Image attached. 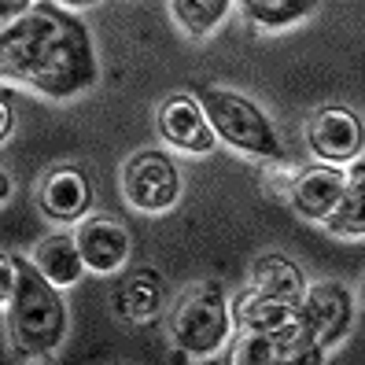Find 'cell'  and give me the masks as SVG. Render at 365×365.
<instances>
[{
    "label": "cell",
    "mask_w": 365,
    "mask_h": 365,
    "mask_svg": "<svg viewBox=\"0 0 365 365\" xmlns=\"http://www.w3.org/2000/svg\"><path fill=\"white\" fill-rule=\"evenodd\" d=\"M34 266L45 273L56 288H74L85 277V262H81V251L74 244V232L45 236L34 251Z\"/></svg>",
    "instance_id": "cell-15"
},
{
    "label": "cell",
    "mask_w": 365,
    "mask_h": 365,
    "mask_svg": "<svg viewBox=\"0 0 365 365\" xmlns=\"http://www.w3.org/2000/svg\"><path fill=\"white\" fill-rule=\"evenodd\" d=\"M111 295H115V314L125 325H148V321H155L163 314L166 284L152 266H137L130 273H122V281Z\"/></svg>",
    "instance_id": "cell-12"
},
{
    "label": "cell",
    "mask_w": 365,
    "mask_h": 365,
    "mask_svg": "<svg viewBox=\"0 0 365 365\" xmlns=\"http://www.w3.org/2000/svg\"><path fill=\"white\" fill-rule=\"evenodd\" d=\"M247 288H255L259 295H269V299H281L288 307H299L303 303V292H307V277L284 255H259L251 262Z\"/></svg>",
    "instance_id": "cell-13"
},
{
    "label": "cell",
    "mask_w": 365,
    "mask_h": 365,
    "mask_svg": "<svg viewBox=\"0 0 365 365\" xmlns=\"http://www.w3.org/2000/svg\"><path fill=\"white\" fill-rule=\"evenodd\" d=\"M15 130V107H11V96L0 89V144H4Z\"/></svg>",
    "instance_id": "cell-22"
},
{
    "label": "cell",
    "mask_w": 365,
    "mask_h": 365,
    "mask_svg": "<svg viewBox=\"0 0 365 365\" xmlns=\"http://www.w3.org/2000/svg\"><path fill=\"white\" fill-rule=\"evenodd\" d=\"M232 11V0H170V15L188 37H210Z\"/></svg>",
    "instance_id": "cell-18"
},
{
    "label": "cell",
    "mask_w": 365,
    "mask_h": 365,
    "mask_svg": "<svg viewBox=\"0 0 365 365\" xmlns=\"http://www.w3.org/2000/svg\"><path fill=\"white\" fill-rule=\"evenodd\" d=\"M11 200V178L4 174V170H0V207H4Z\"/></svg>",
    "instance_id": "cell-23"
},
{
    "label": "cell",
    "mask_w": 365,
    "mask_h": 365,
    "mask_svg": "<svg viewBox=\"0 0 365 365\" xmlns=\"http://www.w3.org/2000/svg\"><path fill=\"white\" fill-rule=\"evenodd\" d=\"M229 317H232V325L251 329V332H281L299 317V307H288L281 299H269V295H259L255 288H244L229 303Z\"/></svg>",
    "instance_id": "cell-14"
},
{
    "label": "cell",
    "mask_w": 365,
    "mask_h": 365,
    "mask_svg": "<svg viewBox=\"0 0 365 365\" xmlns=\"http://www.w3.org/2000/svg\"><path fill=\"white\" fill-rule=\"evenodd\" d=\"M100 78L93 34L56 0L37 4L0 30V81L67 103L89 93Z\"/></svg>",
    "instance_id": "cell-1"
},
{
    "label": "cell",
    "mask_w": 365,
    "mask_h": 365,
    "mask_svg": "<svg viewBox=\"0 0 365 365\" xmlns=\"http://www.w3.org/2000/svg\"><path fill=\"white\" fill-rule=\"evenodd\" d=\"M74 244L81 251L85 269L93 273H115L130 259V229L107 214H85L74 225Z\"/></svg>",
    "instance_id": "cell-9"
},
{
    "label": "cell",
    "mask_w": 365,
    "mask_h": 365,
    "mask_svg": "<svg viewBox=\"0 0 365 365\" xmlns=\"http://www.w3.org/2000/svg\"><path fill=\"white\" fill-rule=\"evenodd\" d=\"M295 163H284V155L277 159H262V185L269 188V196L277 200H288V188H292V178H295Z\"/></svg>",
    "instance_id": "cell-19"
},
{
    "label": "cell",
    "mask_w": 365,
    "mask_h": 365,
    "mask_svg": "<svg viewBox=\"0 0 365 365\" xmlns=\"http://www.w3.org/2000/svg\"><path fill=\"white\" fill-rule=\"evenodd\" d=\"M203 115L210 122L214 137L222 144L236 148L251 159H277L281 155V137H277V125L269 122V115L262 111L251 96L236 93V89H222V85H207L196 93Z\"/></svg>",
    "instance_id": "cell-4"
},
{
    "label": "cell",
    "mask_w": 365,
    "mask_h": 365,
    "mask_svg": "<svg viewBox=\"0 0 365 365\" xmlns=\"http://www.w3.org/2000/svg\"><path fill=\"white\" fill-rule=\"evenodd\" d=\"M307 329L314 336V343L321 351H336L343 339L351 336L354 325V295L343 281H314L303 292V303H299Z\"/></svg>",
    "instance_id": "cell-6"
},
{
    "label": "cell",
    "mask_w": 365,
    "mask_h": 365,
    "mask_svg": "<svg viewBox=\"0 0 365 365\" xmlns=\"http://www.w3.org/2000/svg\"><path fill=\"white\" fill-rule=\"evenodd\" d=\"M8 343L19 358H52L67 339V299L30 259L15 255V292L8 299Z\"/></svg>",
    "instance_id": "cell-2"
},
{
    "label": "cell",
    "mask_w": 365,
    "mask_h": 365,
    "mask_svg": "<svg viewBox=\"0 0 365 365\" xmlns=\"http://www.w3.org/2000/svg\"><path fill=\"white\" fill-rule=\"evenodd\" d=\"M155 125H159V137L178 148V152L188 155H210L218 148V137H214L210 122L203 115V107L196 100V93H174L159 103L155 111Z\"/></svg>",
    "instance_id": "cell-7"
},
{
    "label": "cell",
    "mask_w": 365,
    "mask_h": 365,
    "mask_svg": "<svg viewBox=\"0 0 365 365\" xmlns=\"http://www.w3.org/2000/svg\"><path fill=\"white\" fill-rule=\"evenodd\" d=\"M317 8V0H240L244 23L259 34H281Z\"/></svg>",
    "instance_id": "cell-17"
},
{
    "label": "cell",
    "mask_w": 365,
    "mask_h": 365,
    "mask_svg": "<svg viewBox=\"0 0 365 365\" xmlns=\"http://www.w3.org/2000/svg\"><path fill=\"white\" fill-rule=\"evenodd\" d=\"M11 292H15V255L0 251V307H8Z\"/></svg>",
    "instance_id": "cell-20"
},
{
    "label": "cell",
    "mask_w": 365,
    "mask_h": 365,
    "mask_svg": "<svg viewBox=\"0 0 365 365\" xmlns=\"http://www.w3.org/2000/svg\"><path fill=\"white\" fill-rule=\"evenodd\" d=\"M307 148L317 163H351L361 155V118L347 107H317L307 118Z\"/></svg>",
    "instance_id": "cell-8"
},
{
    "label": "cell",
    "mask_w": 365,
    "mask_h": 365,
    "mask_svg": "<svg viewBox=\"0 0 365 365\" xmlns=\"http://www.w3.org/2000/svg\"><path fill=\"white\" fill-rule=\"evenodd\" d=\"M347 188H343V196L336 200V207L329 210V218L321 222L332 236L339 240H361L365 232V214H361V185H365V159L354 155L347 163Z\"/></svg>",
    "instance_id": "cell-16"
},
{
    "label": "cell",
    "mask_w": 365,
    "mask_h": 365,
    "mask_svg": "<svg viewBox=\"0 0 365 365\" xmlns=\"http://www.w3.org/2000/svg\"><path fill=\"white\" fill-rule=\"evenodd\" d=\"M63 4H74V8H85V4H96V0H63Z\"/></svg>",
    "instance_id": "cell-24"
},
{
    "label": "cell",
    "mask_w": 365,
    "mask_h": 365,
    "mask_svg": "<svg viewBox=\"0 0 365 365\" xmlns=\"http://www.w3.org/2000/svg\"><path fill=\"white\" fill-rule=\"evenodd\" d=\"M166 332L170 343L188 354V358H210L218 354L229 332H232V317H229V295L218 281H200V284H188L174 310L166 317Z\"/></svg>",
    "instance_id": "cell-3"
},
{
    "label": "cell",
    "mask_w": 365,
    "mask_h": 365,
    "mask_svg": "<svg viewBox=\"0 0 365 365\" xmlns=\"http://www.w3.org/2000/svg\"><path fill=\"white\" fill-rule=\"evenodd\" d=\"M347 188V174L332 163H310V166H299L295 178H292V188H288V207L307 222H325L329 210L336 207V200L343 196Z\"/></svg>",
    "instance_id": "cell-11"
},
{
    "label": "cell",
    "mask_w": 365,
    "mask_h": 365,
    "mask_svg": "<svg viewBox=\"0 0 365 365\" xmlns=\"http://www.w3.org/2000/svg\"><path fill=\"white\" fill-rule=\"evenodd\" d=\"M185 192L181 170L163 148H140L122 163V196L140 214L170 210Z\"/></svg>",
    "instance_id": "cell-5"
},
{
    "label": "cell",
    "mask_w": 365,
    "mask_h": 365,
    "mask_svg": "<svg viewBox=\"0 0 365 365\" xmlns=\"http://www.w3.org/2000/svg\"><path fill=\"white\" fill-rule=\"evenodd\" d=\"M37 207L56 225H78L93 210V181L78 166H56L45 174L37 192Z\"/></svg>",
    "instance_id": "cell-10"
},
{
    "label": "cell",
    "mask_w": 365,
    "mask_h": 365,
    "mask_svg": "<svg viewBox=\"0 0 365 365\" xmlns=\"http://www.w3.org/2000/svg\"><path fill=\"white\" fill-rule=\"evenodd\" d=\"M34 4H37V0H0V30L11 26L19 15H26Z\"/></svg>",
    "instance_id": "cell-21"
}]
</instances>
